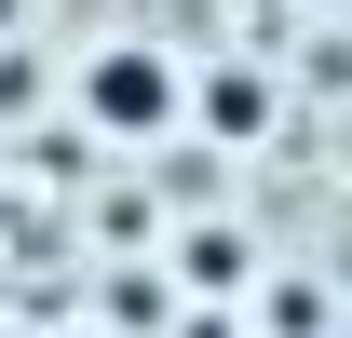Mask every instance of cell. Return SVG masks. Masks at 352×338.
<instances>
[{"mask_svg": "<svg viewBox=\"0 0 352 338\" xmlns=\"http://www.w3.org/2000/svg\"><path fill=\"white\" fill-rule=\"evenodd\" d=\"M68 95H82V135H95V149H163V135H176V95H190V54L149 41V27H122V41L82 54Z\"/></svg>", "mask_w": 352, "mask_h": 338, "instance_id": "cell-1", "label": "cell"}, {"mask_svg": "<svg viewBox=\"0 0 352 338\" xmlns=\"http://www.w3.org/2000/svg\"><path fill=\"white\" fill-rule=\"evenodd\" d=\"M271 122H285V95H271L258 54H217V68H190V95H176V135H204V149H258Z\"/></svg>", "mask_w": 352, "mask_h": 338, "instance_id": "cell-2", "label": "cell"}, {"mask_svg": "<svg viewBox=\"0 0 352 338\" xmlns=\"http://www.w3.org/2000/svg\"><path fill=\"white\" fill-rule=\"evenodd\" d=\"M176 257H190V284H204V297H230V284H258V244H244V230H190Z\"/></svg>", "mask_w": 352, "mask_h": 338, "instance_id": "cell-3", "label": "cell"}]
</instances>
